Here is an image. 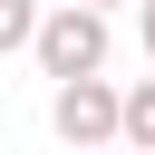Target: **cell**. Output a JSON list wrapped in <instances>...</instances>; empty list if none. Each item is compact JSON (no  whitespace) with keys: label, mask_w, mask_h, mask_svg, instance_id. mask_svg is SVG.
<instances>
[{"label":"cell","mask_w":155,"mask_h":155,"mask_svg":"<svg viewBox=\"0 0 155 155\" xmlns=\"http://www.w3.org/2000/svg\"><path fill=\"white\" fill-rule=\"evenodd\" d=\"M97 10H116V0H97Z\"/></svg>","instance_id":"6"},{"label":"cell","mask_w":155,"mask_h":155,"mask_svg":"<svg viewBox=\"0 0 155 155\" xmlns=\"http://www.w3.org/2000/svg\"><path fill=\"white\" fill-rule=\"evenodd\" d=\"M48 126H58V145H107V136H126V97L107 87V68H87V78H58V97H48Z\"/></svg>","instance_id":"2"},{"label":"cell","mask_w":155,"mask_h":155,"mask_svg":"<svg viewBox=\"0 0 155 155\" xmlns=\"http://www.w3.org/2000/svg\"><path fill=\"white\" fill-rule=\"evenodd\" d=\"M107 48H116V29H107L97 0H58V10L39 19V39H29L39 78H87V68H107Z\"/></svg>","instance_id":"1"},{"label":"cell","mask_w":155,"mask_h":155,"mask_svg":"<svg viewBox=\"0 0 155 155\" xmlns=\"http://www.w3.org/2000/svg\"><path fill=\"white\" fill-rule=\"evenodd\" d=\"M126 145H145V155H155V78H136V87H126Z\"/></svg>","instance_id":"4"},{"label":"cell","mask_w":155,"mask_h":155,"mask_svg":"<svg viewBox=\"0 0 155 155\" xmlns=\"http://www.w3.org/2000/svg\"><path fill=\"white\" fill-rule=\"evenodd\" d=\"M136 39H145V68H155V0H136Z\"/></svg>","instance_id":"5"},{"label":"cell","mask_w":155,"mask_h":155,"mask_svg":"<svg viewBox=\"0 0 155 155\" xmlns=\"http://www.w3.org/2000/svg\"><path fill=\"white\" fill-rule=\"evenodd\" d=\"M39 19H48L39 0H0V58H10V48H29V39H39Z\"/></svg>","instance_id":"3"}]
</instances>
